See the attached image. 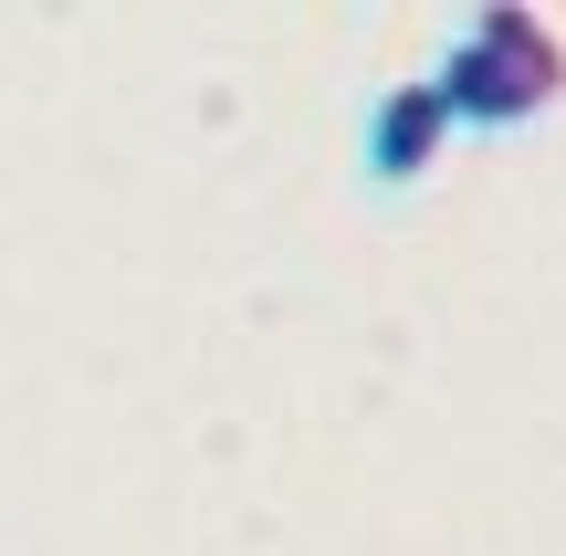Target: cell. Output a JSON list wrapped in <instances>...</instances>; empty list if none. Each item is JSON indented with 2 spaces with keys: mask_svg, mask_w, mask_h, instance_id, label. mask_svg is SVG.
Returning a JSON list of instances; mask_svg holds the SVG:
<instances>
[{
  "mask_svg": "<svg viewBox=\"0 0 566 556\" xmlns=\"http://www.w3.org/2000/svg\"><path fill=\"white\" fill-rule=\"evenodd\" d=\"M441 147H451V105H441V84H430V74L388 84V95L367 105V179H378V189L430 179V168H441Z\"/></svg>",
  "mask_w": 566,
  "mask_h": 556,
  "instance_id": "7a4b0ae2",
  "label": "cell"
},
{
  "mask_svg": "<svg viewBox=\"0 0 566 556\" xmlns=\"http://www.w3.org/2000/svg\"><path fill=\"white\" fill-rule=\"evenodd\" d=\"M441 105L451 126H525L566 95V32L556 11H525V0H493L483 21H462V42L441 53Z\"/></svg>",
  "mask_w": 566,
  "mask_h": 556,
  "instance_id": "6da1fadb",
  "label": "cell"
}]
</instances>
